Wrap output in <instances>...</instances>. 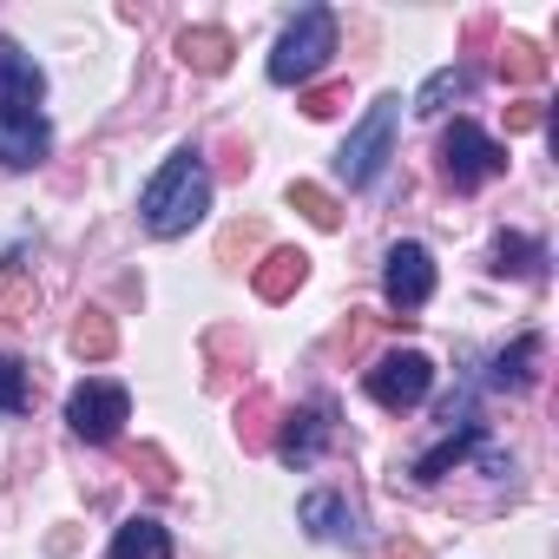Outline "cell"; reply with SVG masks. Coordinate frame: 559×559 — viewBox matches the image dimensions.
Listing matches in <instances>:
<instances>
[{"label":"cell","mask_w":559,"mask_h":559,"mask_svg":"<svg viewBox=\"0 0 559 559\" xmlns=\"http://www.w3.org/2000/svg\"><path fill=\"white\" fill-rule=\"evenodd\" d=\"M139 211H145L152 237H185L211 211V171H204V158L198 152H171L158 165V178L139 191Z\"/></svg>","instance_id":"6da1fadb"},{"label":"cell","mask_w":559,"mask_h":559,"mask_svg":"<svg viewBox=\"0 0 559 559\" xmlns=\"http://www.w3.org/2000/svg\"><path fill=\"white\" fill-rule=\"evenodd\" d=\"M330 53H336V14L330 8H304L297 27L276 40V53H270V80L276 86H304L310 73H323Z\"/></svg>","instance_id":"7a4b0ae2"},{"label":"cell","mask_w":559,"mask_h":559,"mask_svg":"<svg viewBox=\"0 0 559 559\" xmlns=\"http://www.w3.org/2000/svg\"><path fill=\"white\" fill-rule=\"evenodd\" d=\"M395 126H402V99L389 93V99L369 106V119H362V126L349 132V145L336 152V165H343L349 185H376V178H382V165H389V152H395Z\"/></svg>","instance_id":"3957f363"},{"label":"cell","mask_w":559,"mask_h":559,"mask_svg":"<svg viewBox=\"0 0 559 559\" xmlns=\"http://www.w3.org/2000/svg\"><path fill=\"white\" fill-rule=\"evenodd\" d=\"M441 171L454 178V191H474V185H487V178L507 171V145H493L474 119H454L441 132Z\"/></svg>","instance_id":"277c9868"},{"label":"cell","mask_w":559,"mask_h":559,"mask_svg":"<svg viewBox=\"0 0 559 559\" xmlns=\"http://www.w3.org/2000/svg\"><path fill=\"white\" fill-rule=\"evenodd\" d=\"M126 415H132V395H126L119 382H80V389L67 395V421H73V435L93 441V448L119 441Z\"/></svg>","instance_id":"5b68a950"},{"label":"cell","mask_w":559,"mask_h":559,"mask_svg":"<svg viewBox=\"0 0 559 559\" xmlns=\"http://www.w3.org/2000/svg\"><path fill=\"white\" fill-rule=\"evenodd\" d=\"M382 297H389V310H402V323H408V310H421V304L435 297V257H428L421 243H395V250H389Z\"/></svg>","instance_id":"8992f818"},{"label":"cell","mask_w":559,"mask_h":559,"mask_svg":"<svg viewBox=\"0 0 559 559\" xmlns=\"http://www.w3.org/2000/svg\"><path fill=\"white\" fill-rule=\"evenodd\" d=\"M428 382H435V362H428L421 349H395V356H382V362L369 369V395H376L382 408H415V402L428 395Z\"/></svg>","instance_id":"52a82bcc"},{"label":"cell","mask_w":559,"mask_h":559,"mask_svg":"<svg viewBox=\"0 0 559 559\" xmlns=\"http://www.w3.org/2000/svg\"><path fill=\"white\" fill-rule=\"evenodd\" d=\"M40 93H47V73L14 40H0V119H40Z\"/></svg>","instance_id":"ba28073f"},{"label":"cell","mask_w":559,"mask_h":559,"mask_svg":"<svg viewBox=\"0 0 559 559\" xmlns=\"http://www.w3.org/2000/svg\"><path fill=\"white\" fill-rule=\"evenodd\" d=\"M304 284H310V257H304V250H270V257L250 270V290H257L263 304H290Z\"/></svg>","instance_id":"9c48e42d"},{"label":"cell","mask_w":559,"mask_h":559,"mask_svg":"<svg viewBox=\"0 0 559 559\" xmlns=\"http://www.w3.org/2000/svg\"><path fill=\"white\" fill-rule=\"evenodd\" d=\"M323 441H330V408H304V415H290L284 428H276V454H284L290 467H310L317 454H323Z\"/></svg>","instance_id":"30bf717a"},{"label":"cell","mask_w":559,"mask_h":559,"mask_svg":"<svg viewBox=\"0 0 559 559\" xmlns=\"http://www.w3.org/2000/svg\"><path fill=\"white\" fill-rule=\"evenodd\" d=\"M230 53H237V40H230L224 27H185V34H178V60H185L191 73H224Z\"/></svg>","instance_id":"8fae6325"},{"label":"cell","mask_w":559,"mask_h":559,"mask_svg":"<svg viewBox=\"0 0 559 559\" xmlns=\"http://www.w3.org/2000/svg\"><path fill=\"white\" fill-rule=\"evenodd\" d=\"M47 158V119H0V165H40Z\"/></svg>","instance_id":"7c38bea8"},{"label":"cell","mask_w":559,"mask_h":559,"mask_svg":"<svg viewBox=\"0 0 559 559\" xmlns=\"http://www.w3.org/2000/svg\"><path fill=\"white\" fill-rule=\"evenodd\" d=\"M67 343H73V356H86V362H106V356L119 349V323H112L99 304H86V310L73 317V336H67Z\"/></svg>","instance_id":"4fadbf2b"},{"label":"cell","mask_w":559,"mask_h":559,"mask_svg":"<svg viewBox=\"0 0 559 559\" xmlns=\"http://www.w3.org/2000/svg\"><path fill=\"white\" fill-rule=\"evenodd\" d=\"M237 441H243L250 454H263V448L276 441V395H270V389H250V395L237 402Z\"/></svg>","instance_id":"5bb4252c"},{"label":"cell","mask_w":559,"mask_h":559,"mask_svg":"<svg viewBox=\"0 0 559 559\" xmlns=\"http://www.w3.org/2000/svg\"><path fill=\"white\" fill-rule=\"evenodd\" d=\"M40 310V284L21 270V257H0V317L8 323H27Z\"/></svg>","instance_id":"9a60e30c"},{"label":"cell","mask_w":559,"mask_h":559,"mask_svg":"<svg viewBox=\"0 0 559 559\" xmlns=\"http://www.w3.org/2000/svg\"><path fill=\"white\" fill-rule=\"evenodd\" d=\"M112 559H171V533L158 520H126L112 539Z\"/></svg>","instance_id":"2e32d148"},{"label":"cell","mask_w":559,"mask_h":559,"mask_svg":"<svg viewBox=\"0 0 559 559\" xmlns=\"http://www.w3.org/2000/svg\"><path fill=\"white\" fill-rule=\"evenodd\" d=\"M533 362H539V336H520L513 349H500V356H493V389L520 395V389L533 382Z\"/></svg>","instance_id":"e0dca14e"},{"label":"cell","mask_w":559,"mask_h":559,"mask_svg":"<svg viewBox=\"0 0 559 559\" xmlns=\"http://www.w3.org/2000/svg\"><path fill=\"white\" fill-rule=\"evenodd\" d=\"M304 526H310L317 539H349V533H356V513H349L336 493H310V500H304Z\"/></svg>","instance_id":"ac0fdd59"},{"label":"cell","mask_w":559,"mask_h":559,"mask_svg":"<svg viewBox=\"0 0 559 559\" xmlns=\"http://www.w3.org/2000/svg\"><path fill=\"white\" fill-rule=\"evenodd\" d=\"M539 263H546V250H539L533 237L500 230V243H493V270H500V276H539Z\"/></svg>","instance_id":"d6986e66"},{"label":"cell","mask_w":559,"mask_h":559,"mask_svg":"<svg viewBox=\"0 0 559 559\" xmlns=\"http://www.w3.org/2000/svg\"><path fill=\"white\" fill-rule=\"evenodd\" d=\"M204 349H211V389H230V382H237V369L250 362V349H243V336H237V330H211V336H204Z\"/></svg>","instance_id":"ffe728a7"},{"label":"cell","mask_w":559,"mask_h":559,"mask_svg":"<svg viewBox=\"0 0 559 559\" xmlns=\"http://www.w3.org/2000/svg\"><path fill=\"white\" fill-rule=\"evenodd\" d=\"M546 67H552V60H546L533 40H507V47H500V80H513V86H539Z\"/></svg>","instance_id":"44dd1931"},{"label":"cell","mask_w":559,"mask_h":559,"mask_svg":"<svg viewBox=\"0 0 559 559\" xmlns=\"http://www.w3.org/2000/svg\"><path fill=\"white\" fill-rule=\"evenodd\" d=\"M290 204H297V211H304V217H310L317 230H343V204H336V198H330L323 185L297 178V185H290Z\"/></svg>","instance_id":"7402d4cb"},{"label":"cell","mask_w":559,"mask_h":559,"mask_svg":"<svg viewBox=\"0 0 559 559\" xmlns=\"http://www.w3.org/2000/svg\"><path fill=\"white\" fill-rule=\"evenodd\" d=\"M474 441H480L474 428H454V435H448V441H441L435 454H421V461H415V480H441V474H448L454 461H467V454H474Z\"/></svg>","instance_id":"603a6c76"},{"label":"cell","mask_w":559,"mask_h":559,"mask_svg":"<svg viewBox=\"0 0 559 559\" xmlns=\"http://www.w3.org/2000/svg\"><path fill=\"white\" fill-rule=\"evenodd\" d=\"M467 86H474V80H467L461 67H448V73H435V80L415 93V112H448V99H467Z\"/></svg>","instance_id":"cb8c5ba5"},{"label":"cell","mask_w":559,"mask_h":559,"mask_svg":"<svg viewBox=\"0 0 559 559\" xmlns=\"http://www.w3.org/2000/svg\"><path fill=\"white\" fill-rule=\"evenodd\" d=\"M126 467H132V474H145V487H152V493H171V487H178V474H171V461H165L158 448H126Z\"/></svg>","instance_id":"d4e9b609"},{"label":"cell","mask_w":559,"mask_h":559,"mask_svg":"<svg viewBox=\"0 0 559 559\" xmlns=\"http://www.w3.org/2000/svg\"><path fill=\"white\" fill-rule=\"evenodd\" d=\"M27 402H34V389H27V362H21V356H0V408L21 415Z\"/></svg>","instance_id":"484cf974"},{"label":"cell","mask_w":559,"mask_h":559,"mask_svg":"<svg viewBox=\"0 0 559 559\" xmlns=\"http://www.w3.org/2000/svg\"><path fill=\"white\" fill-rule=\"evenodd\" d=\"M250 250H263V224H257V217L230 224V230H224V243H217V257H224V263H237V257H250Z\"/></svg>","instance_id":"4316f807"},{"label":"cell","mask_w":559,"mask_h":559,"mask_svg":"<svg viewBox=\"0 0 559 559\" xmlns=\"http://www.w3.org/2000/svg\"><path fill=\"white\" fill-rule=\"evenodd\" d=\"M349 106V80H330V86H310L304 93V112L310 119H330V112H343Z\"/></svg>","instance_id":"83f0119b"},{"label":"cell","mask_w":559,"mask_h":559,"mask_svg":"<svg viewBox=\"0 0 559 559\" xmlns=\"http://www.w3.org/2000/svg\"><path fill=\"white\" fill-rule=\"evenodd\" d=\"M369 330H376V317H369V310H349V323L336 330V343H330V349H336V356H362Z\"/></svg>","instance_id":"f1b7e54d"},{"label":"cell","mask_w":559,"mask_h":559,"mask_svg":"<svg viewBox=\"0 0 559 559\" xmlns=\"http://www.w3.org/2000/svg\"><path fill=\"white\" fill-rule=\"evenodd\" d=\"M539 119H546V112H539L533 99H520V106H507V132H533Z\"/></svg>","instance_id":"f546056e"},{"label":"cell","mask_w":559,"mask_h":559,"mask_svg":"<svg viewBox=\"0 0 559 559\" xmlns=\"http://www.w3.org/2000/svg\"><path fill=\"white\" fill-rule=\"evenodd\" d=\"M250 171V145L243 139H224V178H243Z\"/></svg>","instance_id":"4dcf8cb0"},{"label":"cell","mask_w":559,"mask_h":559,"mask_svg":"<svg viewBox=\"0 0 559 559\" xmlns=\"http://www.w3.org/2000/svg\"><path fill=\"white\" fill-rule=\"evenodd\" d=\"M382 559H428V552H421V539H389Z\"/></svg>","instance_id":"1f68e13d"}]
</instances>
